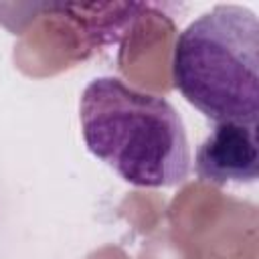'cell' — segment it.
Segmentation results:
<instances>
[{
  "label": "cell",
  "instance_id": "6da1fadb",
  "mask_svg": "<svg viewBox=\"0 0 259 259\" xmlns=\"http://www.w3.org/2000/svg\"><path fill=\"white\" fill-rule=\"evenodd\" d=\"M79 121L87 150L125 182L166 188L188 178L184 123L168 99L117 77H97L81 93Z\"/></svg>",
  "mask_w": 259,
  "mask_h": 259
},
{
  "label": "cell",
  "instance_id": "7a4b0ae2",
  "mask_svg": "<svg viewBox=\"0 0 259 259\" xmlns=\"http://www.w3.org/2000/svg\"><path fill=\"white\" fill-rule=\"evenodd\" d=\"M172 81L214 123L259 119V20L239 4H217L176 38Z\"/></svg>",
  "mask_w": 259,
  "mask_h": 259
},
{
  "label": "cell",
  "instance_id": "3957f363",
  "mask_svg": "<svg viewBox=\"0 0 259 259\" xmlns=\"http://www.w3.org/2000/svg\"><path fill=\"white\" fill-rule=\"evenodd\" d=\"M194 170L214 186L253 184L259 176L257 123H214L196 150Z\"/></svg>",
  "mask_w": 259,
  "mask_h": 259
}]
</instances>
